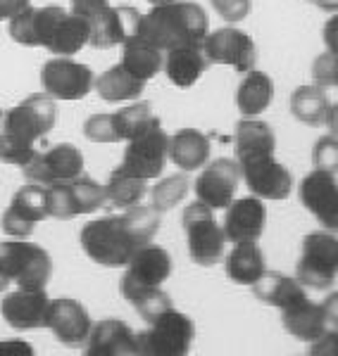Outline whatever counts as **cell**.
Returning <instances> with one entry per match:
<instances>
[{
  "label": "cell",
  "mask_w": 338,
  "mask_h": 356,
  "mask_svg": "<svg viewBox=\"0 0 338 356\" xmlns=\"http://www.w3.org/2000/svg\"><path fill=\"white\" fill-rule=\"evenodd\" d=\"M22 171H24L26 181L41 183V186L70 181L84 171V154L72 143H57L45 152L33 154L31 162L22 166Z\"/></svg>",
  "instance_id": "15"
},
{
  "label": "cell",
  "mask_w": 338,
  "mask_h": 356,
  "mask_svg": "<svg viewBox=\"0 0 338 356\" xmlns=\"http://www.w3.org/2000/svg\"><path fill=\"white\" fill-rule=\"evenodd\" d=\"M45 219H50L45 186L29 181L10 200V207L3 211L0 226H3V233L8 238H29L33 228Z\"/></svg>",
  "instance_id": "14"
},
{
  "label": "cell",
  "mask_w": 338,
  "mask_h": 356,
  "mask_svg": "<svg viewBox=\"0 0 338 356\" xmlns=\"http://www.w3.org/2000/svg\"><path fill=\"white\" fill-rule=\"evenodd\" d=\"M148 3H153V5H158V3H167V0H148Z\"/></svg>",
  "instance_id": "50"
},
{
  "label": "cell",
  "mask_w": 338,
  "mask_h": 356,
  "mask_svg": "<svg viewBox=\"0 0 338 356\" xmlns=\"http://www.w3.org/2000/svg\"><path fill=\"white\" fill-rule=\"evenodd\" d=\"M122 295L131 307L139 312L141 318H146L148 323L155 321L160 314H164L171 309L169 295L162 290V285H139V288H122Z\"/></svg>",
  "instance_id": "36"
},
{
  "label": "cell",
  "mask_w": 338,
  "mask_h": 356,
  "mask_svg": "<svg viewBox=\"0 0 338 356\" xmlns=\"http://www.w3.org/2000/svg\"><path fill=\"white\" fill-rule=\"evenodd\" d=\"M224 268L229 280H233L236 285H253L267 271L262 250L255 243H236V247L226 254Z\"/></svg>",
  "instance_id": "33"
},
{
  "label": "cell",
  "mask_w": 338,
  "mask_h": 356,
  "mask_svg": "<svg viewBox=\"0 0 338 356\" xmlns=\"http://www.w3.org/2000/svg\"><path fill=\"white\" fill-rule=\"evenodd\" d=\"M240 186V166L229 157H220L205 164L196 178V197L198 202L208 204L212 211L226 209L236 197Z\"/></svg>",
  "instance_id": "16"
},
{
  "label": "cell",
  "mask_w": 338,
  "mask_h": 356,
  "mask_svg": "<svg viewBox=\"0 0 338 356\" xmlns=\"http://www.w3.org/2000/svg\"><path fill=\"white\" fill-rule=\"evenodd\" d=\"M274 97V83L265 72H257V69H248L245 79L238 86L236 93V107L243 117H257L272 105Z\"/></svg>",
  "instance_id": "32"
},
{
  "label": "cell",
  "mask_w": 338,
  "mask_h": 356,
  "mask_svg": "<svg viewBox=\"0 0 338 356\" xmlns=\"http://www.w3.org/2000/svg\"><path fill=\"white\" fill-rule=\"evenodd\" d=\"M62 13H65V8H60V5H45V8L26 5L10 19V36L15 43L26 45V48H45Z\"/></svg>",
  "instance_id": "21"
},
{
  "label": "cell",
  "mask_w": 338,
  "mask_h": 356,
  "mask_svg": "<svg viewBox=\"0 0 338 356\" xmlns=\"http://www.w3.org/2000/svg\"><path fill=\"white\" fill-rule=\"evenodd\" d=\"M310 354L314 356H338V328L322 332V337H317L310 342Z\"/></svg>",
  "instance_id": "41"
},
{
  "label": "cell",
  "mask_w": 338,
  "mask_h": 356,
  "mask_svg": "<svg viewBox=\"0 0 338 356\" xmlns=\"http://www.w3.org/2000/svg\"><path fill=\"white\" fill-rule=\"evenodd\" d=\"M196 337L193 321L186 314L176 312L174 307L151 321V328L139 332L141 354L148 356H183L191 349Z\"/></svg>",
  "instance_id": "11"
},
{
  "label": "cell",
  "mask_w": 338,
  "mask_h": 356,
  "mask_svg": "<svg viewBox=\"0 0 338 356\" xmlns=\"http://www.w3.org/2000/svg\"><path fill=\"white\" fill-rule=\"evenodd\" d=\"M29 5V0H0V22L13 19V17L24 10Z\"/></svg>",
  "instance_id": "44"
},
{
  "label": "cell",
  "mask_w": 338,
  "mask_h": 356,
  "mask_svg": "<svg viewBox=\"0 0 338 356\" xmlns=\"http://www.w3.org/2000/svg\"><path fill=\"white\" fill-rule=\"evenodd\" d=\"M312 164L314 169L338 174V136H324L312 147Z\"/></svg>",
  "instance_id": "38"
},
{
  "label": "cell",
  "mask_w": 338,
  "mask_h": 356,
  "mask_svg": "<svg viewBox=\"0 0 338 356\" xmlns=\"http://www.w3.org/2000/svg\"><path fill=\"white\" fill-rule=\"evenodd\" d=\"M0 119H3V110H0Z\"/></svg>",
  "instance_id": "51"
},
{
  "label": "cell",
  "mask_w": 338,
  "mask_h": 356,
  "mask_svg": "<svg viewBox=\"0 0 338 356\" xmlns=\"http://www.w3.org/2000/svg\"><path fill=\"white\" fill-rule=\"evenodd\" d=\"M89 36H91L89 19L84 15L74 13V10H65L60 19H57L48 43H45V50H50L53 55L72 57L84 45H89Z\"/></svg>",
  "instance_id": "28"
},
{
  "label": "cell",
  "mask_w": 338,
  "mask_h": 356,
  "mask_svg": "<svg viewBox=\"0 0 338 356\" xmlns=\"http://www.w3.org/2000/svg\"><path fill=\"white\" fill-rule=\"evenodd\" d=\"M282 323L289 335L302 342H314L322 337V332L329 328L326 321V312L322 304H314L305 297V300L291 304V307L282 309Z\"/></svg>",
  "instance_id": "26"
},
{
  "label": "cell",
  "mask_w": 338,
  "mask_h": 356,
  "mask_svg": "<svg viewBox=\"0 0 338 356\" xmlns=\"http://www.w3.org/2000/svg\"><path fill=\"white\" fill-rule=\"evenodd\" d=\"M324 312H326V321H329L334 328H338V292L326 297V302L322 304Z\"/></svg>",
  "instance_id": "45"
},
{
  "label": "cell",
  "mask_w": 338,
  "mask_h": 356,
  "mask_svg": "<svg viewBox=\"0 0 338 356\" xmlns=\"http://www.w3.org/2000/svg\"><path fill=\"white\" fill-rule=\"evenodd\" d=\"M95 93L100 95V100L105 102H129V100H139L146 81L136 79L134 74L127 72L124 65H112L107 72H102L98 79L93 81Z\"/></svg>",
  "instance_id": "31"
},
{
  "label": "cell",
  "mask_w": 338,
  "mask_h": 356,
  "mask_svg": "<svg viewBox=\"0 0 338 356\" xmlns=\"http://www.w3.org/2000/svg\"><path fill=\"white\" fill-rule=\"evenodd\" d=\"M55 100L45 93L29 95L0 119V162L26 166L36 154V143L55 126Z\"/></svg>",
  "instance_id": "3"
},
{
  "label": "cell",
  "mask_w": 338,
  "mask_h": 356,
  "mask_svg": "<svg viewBox=\"0 0 338 356\" xmlns=\"http://www.w3.org/2000/svg\"><path fill=\"white\" fill-rule=\"evenodd\" d=\"M10 285H13V283H10V278H8V275H5L3 266H0V292H5V290L10 288Z\"/></svg>",
  "instance_id": "48"
},
{
  "label": "cell",
  "mask_w": 338,
  "mask_h": 356,
  "mask_svg": "<svg viewBox=\"0 0 338 356\" xmlns=\"http://www.w3.org/2000/svg\"><path fill=\"white\" fill-rule=\"evenodd\" d=\"M203 50H205L208 62H212V65L233 67L240 74L253 69L257 60L253 38L245 31L233 29V26L217 29V31H212V33L208 31V36H205V41H203Z\"/></svg>",
  "instance_id": "17"
},
{
  "label": "cell",
  "mask_w": 338,
  "mask_h": 356,
  "mask_svg": "<svg viewBox=\"0 0 338 356\" xmlns=\"http://www.w3.org/2000/svg\"><path fill=\"white\" fill-rule=\"evenodd\" d=\"M160 231V211L134 204L122 214L89 221L79 233V243L91 261L107 268L127 266L131 257L148 245Z\"/></svg>",
  "instance_id": "1"
},
{
  "label": "cell",
  "mask_w": 338,
  "mask_h": 356,
  "mask_svg": "<svg viewBox=\"0 0 338 356\" xmlns=\"http://www.w3.org/2000/svg\"><path fill=\"white\" fill-rule=\"evenodd\" d=\"M167 157L181 171H198L210 159V138L196 129H181L169 138Z\"/></svg>",
  "instance_id": "27"
},
{
  "label": "cell",
  "mask_w": 338,
  "mask_h": 356,
  "mask_svg": "<svg viewBox=\"0 0 338 356\" xmlns=\"http://www.w3.org/2000/svg\"><path fill=\"white\" fill-rule=\"evenodd\" d=\"M124 45V55H122V65L127 72L134 74L141 81H151L153 76H158V72H162V57L164 53L153 45L151 41H146L139 33L129 36Z\"/></svg>",
  "instance_id": "30"
},
{
  "label": "cell",
  "mask_w": 338,
  "mask_h": 356,
  "mask_svg": "<svg viewBox=\"0 0 338 356\" xmlns=\"http://www.w3.org/2000/svg\"><path fill=\"white\" fill-rule=\"evenodd\" d=\"M326 126H329V134L338 136V102L334 107H329V114H326Z\"/></svg>",
  "instance_id": "46"
},
{
  "label": "cell",
  "mask_w": 338,
  "mask_h": 356,
  "mask_svg": "<svg viewBox=\"0 0 338 356\" xmlns=\"http://www.w3.org/2000/svg\"><path fill=\"white\" fill-rule=\"evenodd\" d=\"M107 207H117V209H127V207L141 204V200L148 195V181L139 176H131L122 166L112 171L107 183L102 186Z\"/></svg>",
  "instance_id": "34"
},
{
  "label": "cell",
  "mask_w": 338,
  "mask_h": 356,
  "mask_svg": "<svg viewBox=\"0 0 338 356\" xmlns=\"http://www.w3.org/2000/svg\"><path fill=\"white\" fill-rule=\"evenodd\" d=\"M136 33L167 53L186 43H203L208 36V15L200 5L188 0H167L141 15Z\"/></svg>",
  "instance_id": "4"
},
{
  "label": "cell",
  "mask_w": 338,
  "mask_h": 356,
  "mask_svg": "<svg viewBox=\"0 0 338 356\" xmlns=\"http://www.w3.org/2000/svg\"><path fill=\"white\" fill-rule=\"evenodd\" d=\"M86 354H91V356L141 354L139 332H134L119 318H105L91 328V335H89V340H86Z\"/></svg>",
  "instance_id": "22"
},
{
  "label": "cell",
  "mask_w": 338,
  "mask_h": 356,
  "mask_svg": "<svg viewBox=\"0 0 338 356\" xmlns=\"http://www.w3.org/2000/svg\"><path fill=\"white\" fill-rule=\"evenodd\" d=\"M329 95L326 88L317 83L300 86L291 95V114L298 122L307 126H322L326 122V114H329Z\"/></svg>",
  "instance_id": "35"
},
{
  "label": "cell",
  "mask_w": 338,
  "mask_h": 356,
  "mask_svg": "<svg viewBox=\"0 0 338 356\" xmlns=\"http://www.w3.org/2000/svg\"><path fill=\"white\" fill-rule=\"evenodd\" d=\"M91 3H95V0H72V10H82Z\"/></svg>",
  "instance_id": "49"
},
{
  "label": "cell",
  "mask_w": 338,
  "mask_h": 356,
  "mask_svg": "<svg viewBox=\"0 0 338 356\" xmlns=\"http://www.w3.org/2000/svg\"><path fill=\"white\" fill-rule=\"evenodd\" d=\"M272 126L257 122L255 117L240 119L236 126V162L240 178L250 193L260 200H286L293 188V176L284 164L274 159Z\"/></svg>",
  "instance_id": "2"
},
{
  "label": "cell",
  "mask_w": 338,
  "mask_h": 356,
  "mask_svg": "<svg viewBox=\"0 0 338 356\" xmlns=\"http://www.w3.org/2000/svg\"><path fill=\"white\" fill-rule=\"evenodd\" d=\"M188 188H191V183H188V178L183 174L162 178V181H160L151 193V197H153L151 207L153 209H158L160 214H162V211H169L171 207H176L183 197H186Z\"/></svg>",
  "instance_id": "37"
},
{
  "label": "cell",
  "mask_w": 338,
  "mask_h": 356,
  "mask_svg": "<svg viewBox=\"0 0 338 356\" xmlns=\"http://www.w3.org/2000/svg\"><path fill=\"white\" fill-rule=\"evenodd\" d=\"M210 3H212V8H215V13L220 15L222 19L231 22V24L243 22L250 13V0H210Z\"/></svg>",
  "instance_id": "40"
},
{
  "label": "cell",
  "mask_w": 338,
  "mask_h": 356,
  "mask_svg": "<svg viewBox=\"0 0 338 356\" xmlns=\"http://www.w3.org/2000/svg\"><path fill=\"white\" fill-rule=\"evenodd\" d=\"M167 147L169 136L164 134L162 122L158 117H153L139 134L127 140V150H124L119 166L124 171H129L131 176L155 181L162 174L164 162H167Z\"/></svg>",
  "instance_id": "8"
},
{
  "label": "cell",
  "mask_w": 338,
  "mask_h": 356,
  "mask_svg": "<svg viewBox=\"0 0 338 356\" xmlns=\"http://www.w3.org/2000/svg\"><path fill=\"white\" fill-rule=\"evenodd\" d=\"M93 72L89 65L72 60L67 55H55L41 67V86L43 93L50 95L53 100L74 102L82 100L93 88Z\"/></svg>",
  "instance_id": "12"
},
{
  "label": "cell",
  "mask_w": 338,
  "mask_h": 356,
  "mask_svg": "<svg viewBox=\"0 0 338 356\" xmlns=\"http://www.w3.org/2000/svg\"><path fill=\"white\" fill-rule=\"evenodd\" d=\"M267 209L260 197H240L226 207L224 235L231 243H257V238L265 231Z\"/></svg>",
  "instance_id": "23"
},
{
  "label": "cell",
  "mask_w": 338,
  "mask_h": 356,
  "mask_svg": "<svg viewBox=\"0 0 338 356\" xmlns=\"http://www.w3.org/2000/svg\"><path fill=\"white\" fill-rule=\"evenodd\" d=\"M45 328L53 332V337L65 347H84L93 328L91 314L84 304H79L72 297H60L48 304L45 314Z\"/></svg>",
  "instance_id": "18"
},
{
  "label": "cell",
  "mask_w": 338,
  "mask_h": 356,
  "mask_svg": "<svg viewBox=\"0 0 338 356\" xmlns=\"http://www.w3.org/2000/svg\"><path fill=\"white\" fill-rule=\"evenodd\" d=\"M183 231L188 240V254L191 261L198 266H215L224 257V243L226 235L217 226L215 214L208 204L193 202L183 209L181 216Z\"/></svg>",
  "instance_id": "9"
},
{
  "label": "cell",
  "mask_w": 338,
  "mask_h": 356,
  "mask_svg": "<svg viewBox=\"0 0 338 356\" xmlns=\"http://www.w3.org/2000/svg\"><path fill=\"white\" fill-rule=\"evenodd\" d=\"M300 202L307 211L329 228L338 233V181L336 174L314 169L300 183Z\"/></svg>",
  "instance_id": "19"
},
{
  "label": "cell",
  "mask_w": 338,
  "mask_h": 356,
  "mask_svg": "<svg viewBox=\"0 0 338 356\" xmlns=\"http://www.w3.org/2000/svg\"><path fill=\"white\" fill-rule=\"evenodd\" d=\"M338 278V235L314 231L302 240V254L295 266V280L302 288L329 290Z\"/></svg>",
  "instance_id": "5"
},
{
  "label": "cell",
  "mask_w": 338,
  "mask_h": 356,
  "mask_svg": "<svg viewBox=\"0 0 338 356\" xmlns=\"http://www.w3.org/2000/svg\"><path fill=\"white\" fill-rule=\"evenodd\" d=\"M312 79L322 88H338V55H319L312 65Z\"/></svg>",
  "instance_id": "39"
},
{
  "label": "cell",
  "mask_w": 338,
  "mask_h": 356,
  "mask_svg": "<svg viewBox=\"0 0 338 356\" xmlns=\"http://www.w3.org/2000/svg\"><path fill=\"white\" fill-rule=\"evenodd\" d=\"M50 297L45 288H17L5 292L0 302V316L13 330H36L45 328V314H48Z\"/></svg>",
  "instance_id": "20"
},
{
  "label": "cell",
  "mask_w": 338,
  "mask_h": 356,
  "mask_svg": "<svg viewBox=\"0 0 338 356\" xmlns=\"http://www.w3.org/2000/svg\"><path fill=\"white\" fill-rule=\"evenodd\" d=\"M153 114L151 102H131L124 110L112 112V114H93L86 119L84 124V136L91 143H127L129 138H134L139 131L146 126Z\"/></svg>",
  "instance_id": "13"
},
{
  "label": "cell",
  "mask_w": 338,
  "mask_h": 356,
  "mask_svg": "<svg viewBox=\"0 0 338 356\" xmlns=\"http://www.w3.org/2000/svg\"><path fill=\"white\" fill-rule=\"evenodd\" d=\"M0 266L17 288H45L53 275V259L43 247L26 238H8L0 243Z\"/></svg>",
  "instance_id": "6"
},
{
  "label": "cell",
  "mask_w": 338,
  "mask_h": 356,
  "mask_svg": "<svg viewBox=\"0 0 338 356\" xmlns=\"http://www.w3.org/2000/svg\"><path fill=\"white\" fill-rule=\"evenodd\" d=\"M208 57H205L203 43H186L179 48H171L162 57V69L167 79L179 88H188L203 76L205 67H208Z\"/></svg>",
  "instance_id": "25"
},
{
  "label": "cell",
  "mask_w": 338,
  "mask_h": 356,
  "mask_svg": "<svg viewBox=\"0 0 338 356\" xmlns=\"http://www.w3.org/2000/svg\"><path fill=\"white\" fill-rule=\"evenodd\" d=\"M307 3H314L317 8L326 10V13H338V0H307Z\"/></svg>",
  "instance_id": "47"
},
{
  "label": "cell",
  "mask_w": 338,
  "mask_h": 356,
  "mask_svg": "<svg viewBox=\"0 0 338 356\" xmlns=\"http://www.w3.org/2000/svg\"><path fill=\"white\" fill-rule=\"evenodd\" d=\"M45 193H48V214L53 219H74L82 214H93L105 204L102 186L84 171L70 181L50 183L45 186Z\"/></svg>",
  "instance_id": "10"
},
{
  "label": "cell",
  "mask_w": 338,
  "mask_h": 356,
  "mask_svg": "<svg viewBox=\"0 0 338 356\" xmlns=\"http://www.w3.org/2000/svg\"><path fill=\"white\" fill-rule=\"evenodd\" d=\"M33 356V347L24 340H0V356Z\"/></svg>",
  "instance_id": "43"
},
{
  "label": "cell",
  "mask_w": 338,
  "mask_h": 356,
  "mask_svg": "<svg viewBox=\"0 0 338 356\" xmlns=\"http://www.w3.org/2000/svg\"><path fill=\"white\" fill-rule=\"evenodd\" d=\"M74 13L84 15L89 19L91 26L89 45H93L98 50L122 45L129 36H134L141 22L139 10L129 8V5L114 8L107 0H95V3L86 5L82 10H74Z\"/></svg>",
  "instance_id": "7"
},
{
  "label": "cell",
  "mask_w": 338,
  "mask_h": 356,
  "mask_svg": "<svg viewBox=\"0 0 338 356\" xmlns=\"http://www.w3.org/2000/svg\"><path fill=\"white\" fill-rule=\"evenodd\" d=\"M171 275V257L160 245H143L129 259L127 273L122 278V288H139V285H162Z\"/></svg>",
  "instance_id": "24"
},
{
  "label": "cell",
  "mask_w": 338,
  "mask_h": 356,
  "mask_svg": "<svg viewBox=\"0 0 338 356\" xmlns=\"http://www.w3.org/2000/svg\"><path fill=\"white\" fill-rule=\"evenodd\" d=\"M324 45H326V53H334L338 55V15L329 17L324 24Z\"/></svg>",
  "instance_id": "42"
},
{
  "label": "cell",
  "mask_w": 338,
  "mask_h": 356,
  "mask_svg": "<svg viewBox=\"0 0 338 356\" xmlns=\"http://www.w3.org/2000/svg\"><path fill=\"white\" fill-rule=\"evenodd\" d=\"M250 288H253L255 297L262 304L277 307V309H286V307H291V304H295L307 297L305 288H302L295 278H289V275L274 273V271L272 273L265 271L253 285H250Z\"/></svg>",
  "instance_id": "29"
}]
</instances>
